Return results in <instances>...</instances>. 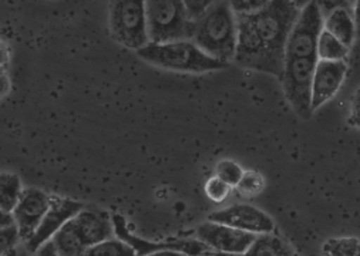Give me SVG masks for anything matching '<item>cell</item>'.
<instances>
[{"instance_id": "e575fe53", "label": "cell", "mask_w": 360, "mask_h": 256, "mask_svg": "<svg viewBox=\"0 0 360 256\" xmlns=\"http://www.w3.org/2000/svg\"><path fill=\"white\" fill-rule=\"evenodd\" d=\"M323 256H326V255H323Z\"/></svg>"}, {"instance_id": "d6a6232c", "label": "cell", "mask_w": 360, "mask_h": 256, "mask_svg": "<svg viewBox=\"0 0 360 256\" xmlns=\"http://www.w3.org/2000/svg\"><path fill=\"white\" fill-rule=\"evenodd\" d=\"M195 256H236V255H229V253H224V252H218V250H212V249H207Z\"/></svg>"}, {"instance_id": "7c38bea8", "label": "cell", "mask_w": 360, "mask_h": 256, "mask_svg": "<svg viewBox=\"0 0 360 256\" xmlns=\"http://www.w3.org/2000/svg\"><path fill=\"white\" fill-rule=\"evenodd\" d=\"M347 66L345 61H323L318 60L314 82H312V110H318L325 103L332 100L339 91Z\"/></svg>"}, {"instance_id": "3957f363", "label": "cell", "mask_w": 360, "mask_h": 256, "mask_svg": "<svg viewBox=\"0 0 360 256\" xmlns=\"http://www.w3.org/2000/svg\"><path fill=\"white\" fill-rule=\"evenodd\" d=\"M137 54L144 61L172 72L207 73L228 68L226 63L205 54L193 40L168 44H147L139 50Z\"/></svg>"}, {"instance_id": "4316f807", "label": "cell", "mask_w": 360, "mask_h": 256, "mask_svg": "<svg viewBox=\"0 0 360 256\" xmlns=\"http://www.w3.org/2000/svg\"><path fill=\"white\" fill-rule=\"evenodd\" d=\"M350 125L359 128L360 130V89L356 90L350 103V115H349Z\"/></svg>"}, {"instance_id": "7402d4cb", "label": "cell", "mask_w": 360, "mask_h": 256, "mask_svg": "<svg viewBox=\"0 0 360 256\" xmlns=\"http://www.w3.org/2000/svg\"><path fill=\"white\" fill-rule=\"evenodd\" d=\"M236 188L239 191V194L244 197H255L264 191L265 179L257 171H245L243 179L239 181Z\"/></svg>"}, {"instance_id": "f1b7e54d", "label": "cell", "mask_w": 360, "mask_h": 256, "mask_svg": "<svg viewBox=\"0 0 360 256\" xmlns=\"http://www.w3.org/2000/svg\"><path fill=\"white\" fill-rule=\"evenodd\" d=\"M11 90V79L5 69H0V97H4Z\"/></svg>"}, {"instance_id": "8992f818", "label": "cell", "mask_w": 360, "mask_h": 256, "mask_svg": "<svg viewBox=\"0 0 360 256\" xmlns=\"http://www.w3.org/2000/svg\"><path fill=\"white\" fill-rule=\"evenodd\" d=\"M318 58H297L285 61L283 75L281 79L283 93L295 110L304 118H311L312 110V82Z\"/></svg>"}, {"instance_id": "e0dca14e", "label": "cell", "mask_w": 360, "mask_h": 256, "mask_svg": "<svg viewBox=\"0 0 360 256\" xmlns=\"http://www.w3.org/2000/svg\"><path fill=\"white\" fill-rule=\"evenodd\" d=\"M23 185L20 178L12 172H0V208L4 211L12 214L19 204L22 194H23Z\"/></svg>"}, {"instance_id": "4dcf8cb0", "label": "cell", "mask_w": 360, "mask_h": 256, "mask_svg": "<svg viewBox=\"0 0 360 256\" xmlns=\"http://www.w3.org/2000/svg\"><path fill=\"white\" fill-rule=\"evenodd\" d=\"M9 58H11L9 47L4 41H0V69H4L6 66L9 63Z\"/></svg>"}, {"instance_id": "ffe728a7", "label": "cell", "mask_w": 360, "mask_h": 256, "mask_svg": "<svg viewBox=\"0 0 360 256\" xmlns=\"http://www.w3.org/2000/svg\"><path fill=\"white\" fill-rule=\"evenodd\" d=\"M326 256H360V239L354 236L332 238L323 245Z\"/></svg>"}, {"instance_id": "836d02e7", "label": "cell", "mask_w": 360, "mask_h": 256, "mask_svg": "<svg viewBox=\"0 0 360 256\" xmlns=\"http://www.w3.org/2000/svg\"><path fill=\"white\" fill-rule=\"evenodd\" d=\"M354 23H357L360 26V2L354 4V16H353Z\"/></svg>"}, {"instance_id": "83f0119b", "label": "cell", "mask_w": 360, "mask_h": 256, "mask_svg": "<svg viewBox=\"0 0 360 256\" xmlns=\"http://www.w3.org/2000/svg\"><path fill=\"white\" fill-rule=\"evenodd\" d=\"M33 256H60V253L57 252L54 243H53L51 241H49V242H46L44 245H41V246L34 252Z\"/></svg>"}, {"instance_id": "6da1fadb", "label": "cell", "mask_w": 360, "mask_h": 256, "mask_svg": "<svg viewBox=\"0 0 360 256\" xmlns=\"http://www.w3.org/2000/svg\"><path fill=\"white\" fill-rule=\"evenodd\" d=\"M301 13L296 2L271 0L259 12L236 18L238 66L282 79L288 37Z\"/></svg>"}, {"instance_id": "ac0fdd59", "label": "cell", "mask_w": 360, "mask_h": 256, "mask_svg": "<svg viewBox=\"0 0 360 256\" xmlns=\"http://www.w3.org/2000/svg\"><path fill=\"white\" fill-rule=\"evenodd\" d=\"M347 54H349V47L342 44L336 37H333L329 32L323 29L318 40V49H316L318 60L345 61Z\"/></svg>"}, {"instance_id": "8fae6325", "label": "cell", "mask_w": 360, "mask_h": 256, "mask_svg": "<svg viewBox=\"0 0 360 256\" xmlns=\"http://www.w3.org/2000/svg\"><path fill=\"white\" fill-rule=\"evenodd\" d=\"M50 197L51 196H47L44 191L39 188H26L23 191L22 198L12 215L15 218L20 239L25 242L34 235L41 224L50 205Z\"/></svg>"}, {"instance_id": "5bb4252c", "label": "cell", "mask_w": 360, "mask_h": 256, "mask_svg": "<svg viewBox=\"0 0 360 256\" xmlns=\"http://www.w3.org/2000/svg\"><path fill=\"white\" fill-rule=\"evenodd\" d=\"M323 29L336 37L342 44L350 49L354 40V20L349 9H333L323 22Z\"/></svg>"}, {"instance_id": "9c48e42d", "label": "cell", "mask_w": 360, "mask_h": 256, "mask_svg": "<svg viewBox=\"0 0 360 256\" xmlns=\"http://www.w3.org/2000/svg\"><path fill=\"white\" fill-rule=\"evenodd\" d=\"M83 210L84 205L82 203L63 197H50V205L41 224L39 225L34 235L26 242L29 250L36 252L41 245L51 241L60 229Z\"/></svg>"}, {"instance_id": "2e32d148", "label": "cell", "mask_w": 360, "mask_h": 256, "mask_svg": "<svg viewBox=\"0 0 360 256\" xmlns=\"http://www.w3.org/2000/svg\"><path fill=\"white\" fill-rule=\"evenodd\" d=\"M243 256H296V253L285 241L272 233H266L258 235Z\"/></svg>"}, {"instance_id": "30bf717a", "label": "cell", "mask_w": 360, "mask_h": 256, "mask_svg": "<svg viewBox=\"0 0 360 256\" xmlns=\"http://www.w3.org/2000/svg\"><path fill=\"white\" fill-rule=\"evenodd\" d=\"M197 236L210 249L236 256H243L257 239V235L211 221L198 226Z\"/></svg>"}, {"instance_id": "44dd1931", "label": "cell", "mask_w": 360, "mask_h": 256, "mask_svg": "<svg viewBox=\"0 0 360 256\" xmlns=\"http://www.w3.org/2000/svg\"><path fill=\"white\" fill-rule=\"evenodd\" d=\"M244 172L245 171L243 169L241 165L231 160H222L215 167V177L222 179L231 188L238 186L239 181H241L244 177Z\"/></svg>"}, {"instance_id": "1f68e13d", "label": "cell", "mask_w": 360, "mask_h": 256, "mask_svg": "<svg viewBox=\"0 0 360 256\" xmlns=\"http://www.w3.org/2000/svg\"><path fill=\"white\" fill-rule=\"evenodd\" d=\"M144 256H188L184 252H179V250H172V249H164V250H157Z\"/></svg>"}, {"instance_id": "f546056e", "label": "cell", "mask_w": 360, "mask_h": 256, "mask_svg": "<svg viewBox=\"0 0 360 256\" xmlns=\"http://www.w3.org/2000/svg\"><path fill=\"white\" fill-rule=\"evenodd\" d=\"M15 218L12 214L4 211L2 208H0V231L2 229H8L11 226H15Z\"/></svg>"}, {"instance_id": "277c9868", "label": "cell", "mask_w": 360, "mask_h": 256, "mask_svg": "<svg viewBox=\"0 0 360 256\" xmlns=\"http://www.w3.org/2000/svg\"><path fill=\"white\" fill-rule=\"evenodd\" d=\"M150 44H168L194 39L197 23L187 16L181 0H150L146 2Z\"/></svg>"}, {"instance_id": "52a82bcc", "label": "cell", "mask_w": 360, "mask_h": 256, "mask_svg": "<svg viewBox=\"0 0 360 256\" xmlns=\"http://www.w3.org/2000/svg\"><path fill=\"white\" fill-rule=\"evenodd\" d=\"M323 30L322 9L318 2H309L301 9L288 37L285 61L297 58H318V40Z\"/></svg>"}, {"instance_id": "9a60e30c", "label": "cell", "mask_w": 360, "mask_h": 256, "mask_svg": "<svg viewBox=\"0 0 360 256\" xmlns=\"http://www.w3.org/2000/svg\"><path fill=\"white\" fill-rule=\"evenodd\" d=\"M60 256H83L87 250L79 232L75 228L73 219L68 222L51 239Z\"/></svg>"}, {"instance_id": "4fadbf2b", "label": "cell", "mask_w": 360, "mask_h": 256, "mask_svg": "<svg viewBox=\"0 0 360 256\" xmlns=\"http://www.w3.org/2000/svg\"><path fill=\"white\" fill-rule=\"evenodd\" d=\"M73 224L86 248L110 239L114 233L112 218L100 210H83L73 218Z\"/></svg>"}, {"instance_id": "d6986e66", "label": "cell", "mask_w": 360, "mask_h": 256, "mask_svg": "<svg viewBox=\"0 0 360 256\" xmlns=\"http://www.w3.org/2000/svg\"><path fill=\"white\" fill-rule=\"evenodd\" d=\"M83 256H139V255L124 241L118 238H110L97 245L87 248Z\"/></svg>"}, {"instance_id": "ba28073f", "label": "cell", "mask_w": 360, "mask_h": 256, "mask_svg": "<svg viewBox=\"0 0 360 256\" xmlns=\"http://www.w3.org/2000/svg\"><path fill=\"white\" fill-rule=\"evenodd\" d=\"M208 221L228 225L231 228L257 236L272 233L275 229V222L268 214L248 204H235L221 211L212 212L208 217Z\"/></svg>"}, {"instance_id": "484cf974", "label": "cell", "mask_w": 360, "mask_h": 256, "mask_svg": "<svg viewBox=\"0 0 360 256\" xmlns=\"http://www.w3.org/2000/svg\"><path fill=\"white\" fill-rule=\"evenodd\" d=\"M211 5L212 2H210V0H205V2H202V0H200V2H195V0L194 2H184L187 16L194 23H197L207 13Z\"/></svg>"}, {"instance_id": "7a4b0ae2", "label": "cell", "mask_w": 360, "mask_h": 256, "mask_svg": "<svg viewBox=\"0 0 360 256\" xmlns=\"http://www.w3.org/2000/svg\"><path fill=\"white\" fill-rule=\"evenodd\" d=\"M193 41L215 60L226 64L233 60L238 29L229 2H212L207 13L197 22Z\"/></svg>"}, {"instance_id": "d4e9b609", "label": "cell", "mask_w": 360, "mask_h": 256, "mask_svg": "<svg viewBox=\"0 0 360 256\" xmlns=\"http://www.w3.org/2000/svg\"><path fill=\"white\" fill-rule=\"evenodd\" d=\"M19 239H20V235H19L16 225L0 231V256L9 252L12 248H15V245L19 242Z\"/></svg>"}, {"instance_id": "cb8c5ba5", "label": "cell", "mask_w": 360, "mask_h": 256, "mask_svg": "<svg viewBox=\"0 0 360 256\" xmlns=\"http://www.w3.org/2000/svg\"><path fill=\"white\" fill-rule=\"evenodd\" d=\"M268 2L265 0H239V2H229L232 12L239 16V15H252L259 12L262 8H265Z\"/></svg>"}, {"instance_id": "603a6c76", "label": "cell", "mask_w": 360, "mask_h": 256, "mask_svg": "<svg viewBox=\"0 0 360 256\" xmlns=\"http://www.w3.org/2000/svg\"><path fill=\"white\" fill-rule=\"evenodd\" d=\"M231 192V186L228 184H225L222 179H219L218 177H211L207 182H205V194L207 197L214 201V203H222L228 198Z\"/></svg>"}, {"instance_id": "5b68a950", "label": "cell", "mask_w": 360, "mask_h": 256, "mask_svg": "<svg viewBox=\"0 0 360 256\" xmlns=\"http://www.w3.org/2000/svg\"><path fill=\"white\" fill-rule=\"evenodd\" d=\"M110 32L115 41L136 51L150 44L146 2L141 0L112 2L110 5Z\"/></svg>"}]
</instances>
